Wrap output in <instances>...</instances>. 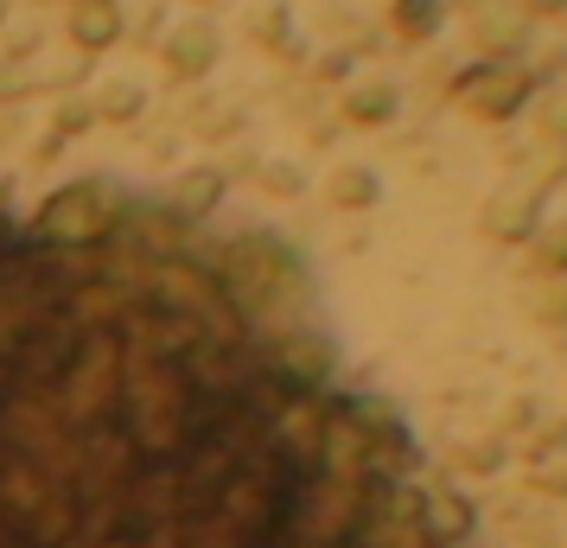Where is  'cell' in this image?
Instances as JSON below:
<instances>
[{
	"mask_svg": "<svg viewBox=\"0 0 567 548\" xmlns=\"http://www.w3.org/2000/svg\"><path fill=\"white\" fill-rule=\"evenodd\" d=\"M256 39L261 45H281L287 39V7H261L256 13Z\"/></svg>",
	"mask_w": 567,
	"mask_h": 548,
	"instance_id": "cell-7",
	"label": "cell"
},
{
	"mask_svg": "<svg viewBox=\"0 0 567 548\" xmlns=\"http://www.w3.org/2000/svg\"><path fill=\"white\" fill-rule=\"evenodd\" d=\"M13 83H20V71H7V64H0V90H13Z\"/></svg>",
	"mask_w": 567,
	"mask_h": 548,
	"instance_id": "cell-11",
	"label": "cell"
},
{
	"mask_svg": "<svg viewBox=\"0 0 567 548\" xmlns=\"http://www.w3.org/2000/svg\"><path fill=\"white\" fill-rule=\"evenodd\" d=\"M141 108V90L134 83H109L103 90V115H134Z\"/></svg>",
	"mask_w": 567,
	"mask_h": 548,
	"instance_id": "cell-8",
	"label": "cell"
},
{
	"mask_svg": "<svg viewBox=\"0 0 567 548\" xmlns=\"http://www.w3.org/2000/svg\"><path fill=\"white\" fill-rule=\"evenodd\" d=\"M363 192H370V185H363L358 173H344V179H338V198H363Z\"/></svg>",
	"mask_w": 567,
	"mask_h": 548,
	"instance_id": "cell-9",
	"label": "cell"
},
{
	"mask_svg": "<svg viewBox=\"0 0 567 548\" xmlns=\"http://www.w3.org/2000/svg\"><path fill=\"white\" fill-rule=\"evenodd\" d=\"M465 90H472V108H478V115H511V108L529 96V77L511 71V64H478V71L465 77Z\"/></svg>",
	"mask_w": 567,
	"mask_h": 548,
	"instance_id": "cell-3",
	"label": "cell"
},
{
	"mask_svg": "<svg viewBox=\"0 0 567 548\" xmlns=\"http://www.w3.org/2000/svg\"><path fill=\"white\" fill-rule=\"evenodd\" d=\"M523 7H536V13H561L567 0H523Z\"/></svg>",
	"mask_w": 567,
	"mask_h": 548,
	"instance_id": "cell-10",
	"label": "cell"
},
{
	"mask_svg": "<svg viewBox=\"0 0 567 548\" xmlns=\"http://www.w3.org/2000/svg\"><path fill=\"white\" fill-rule=\"evenodd\" d=\"M389 103H395V90H389V83H370V90L351 96V115H358V122H383Z\"/></svg>",
	"mask_w": 567,
	"mask_h": 548,
	"instance_id": "cell-6",
	"label": "cell"
},
{
	"mask_svg": "<svg viewBox=\"0 0 567 548\" xmlns=\"http://www.w3.org/2000/svg\"><path fill=\"white\" fill-rule=\"evenodd\" d=\"M217 52H224V39H217L210 20H185V27H173L166 32V45H159V58H166L173 77H198V71H210Z\"/></svg>",
	"mask_w": 567,
	"mask_h": 548,
	"instance_id": "cell-2",
	"label": "cell"
},
{
	"mask_svg": "<svg viewBox=\"0 0 567 548\" xmlns=\"http://www.w3.org/2000/svg\"><path fill=\"white\" fill-rule=\"evenodd\" d=\"M71 39H78L83 52H103L115 45V32H122V0H71Z\"/></svg>",
	"mask_w": 567,
	"mask_h": 548,
	"instance_id": "cell-4",
	"label": "cell"
},
{
	"mask_svg": "<svg viewBox=\"0 0 567 548\" xmlns=\"http://www.w3.org/2000/svg\"><path fill=\"white\" fill-rule=\"evenodd\" d=\"M389 20H395L402 39H427V32L440 27V0H395V7H389Z\"/></svg>",
	"mask_w": 567,
	"mask_h": 548,
	"instance_id": "cell-5",
	"label": "cell"
},
{
	"mask_svg": "<svg viewBox=\"0 0 567 548\" xmlns=\"http://www.w3.org/2000/svg\"><path fill=\"white\" fill-rule=\"evenodd\" d=\"M0 205V548H485L275 236Z\"/></svg>",
	"mask_w": 567,
	"mask_h": 548,
	"instance_id": "cell-1",
	"label": "cell"
}]
</instances>
